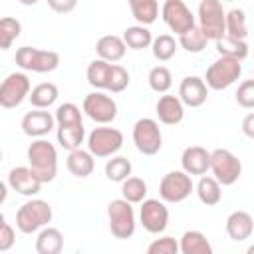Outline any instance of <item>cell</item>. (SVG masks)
<instances>
[{
	"label": "cell",
	"mask_w": 254,
	"mask_h": 254,
	"mask_svg": "<svg viewBox=\"0 0 254 254\" xmlns=\"http://www.w3.org/2000/svg\"><path fill=\"white\" fill-rule=\"evenodd\" d=\"M28 167L36 173V177L44 183H52L58 175V149L54 143H50L44 137H38L36 141L30 143L28 151Z\"/></svg>",
	"instance_id": "1"
},
{
	"label": "cell",
	"mask_w": 254,
	"mask_h": 254,
	"mask_svg": "<svg viewBox=\"0 0 254 254\" xmlns=\"http://www.w3.org/2000/svg\"><path fill=\"white\" fill-rule=\"evenodd\" d=\"M52 206L44 198H32L26 200L18 210H16V228L22 234H34L40 228L48 226L52 222Z\"/></svg>",
	"instance_id": "2"
},
{
	"label": "cell",
	"mask_w": 254,
	"mask_h": 254,
	"mask_svg": "<svg viewBox=\"0 0 254 254\" xmlns=\"http://www.w3.org/2000/svg\"><path fill=\"white\" fill-rule=\"evenodd\" d=\"M242 75V62L234 60V58H226L220 56L218 60H214L204 73V83L208 89L214 91H224L228 89L232 83H236Z\"/></svg>",
	"instance_id": "3"
},
{
	"label": "cell",
	"mask_w": 254,
	"mask_h": 254,
	"mask_svg": "<svg viewBox=\"0 0 254 254\" xmlns=\"http://www.w3.org/2000/svg\"><path fill=\"white\" fill-rule=\"evenodd\" d=\"M16 64L24 71L50 73L60 65V54L54 50H40L32 46H22L16 50Z\"/></svg>",
	"instance_id": "4"
},
{
	"label": "cell",
	"mask_w": 254,
	"mask_h": 254,
	"mask_svg": "<svg viewBox=\"0 0 254 254\" xmlns=\"http://www.w3.org/2000/svg\"><path fill=\"white\" fill-rule=\"evenodd\" d=\"M107 220H109V230L115 238L127 240L135 234L137 228V218L133 204L127 202L125 198H115L107 204Z\"/></svg>",
	"instance_id": "5"
},
{
	"label": "cell",
	"mask_w": 254,
	"mask_h": 254,
	"mask_svg": "<svg viewBox=\"0 0 254 254\" xmlns=\"http://www.w3.org/2000/svg\"><path fill=\"white\" fill-rule=\"evenodd\" d=\"M224 14L220 0H200L196 10V26L206 36V40L214 42L224 36Z\"/></svg>",
	"instance_id": "6"
},
{
	"label": "cell",
	"mask_w": 254,
	"mask_h": 254,
	"mask_svg": "<svg viewBox=\"0 0 254 254\" xmlns=\"http://www.w3.org/2000/svg\"><path fill=\"white\" fill-rule=\"evenodd\" d=\"M133 143H135V149L147 157H153L161 151L163 147V133H161V127L155 119L151 117H141L135 121L133 125Z\"/></svg>",
	"instance_id": "7"
},
{
	"label": "cell",
	"mask_w": 254,
	"mask_h": 254,
	"mask_svg": "<svg viewBox=\"0 0 254 254\" xmlns=\"http://www.w3.org/2000/svg\"><path fill=\"white\" fill-rule=\"evenodd\" d=\"M208 171H212V177L222 187H230L240 179L242 163L232 151L220 147V149L210 151V167H208Z\"/></svg>",
	"instance_id": "8"
},
{
	"label": "cell",
	"mask_w": 254,
	"mask_h": 254,
	"mask_svg": "<svg viewBox=\"0 0 254 254\" xmlns=\"http://www.w3.org/2000/svg\"><path fill=\"white\" fill-rule=\"evenodd\" d=\"M190 192H194V183H192V177L185 171H171L159 183V196L163 202H169V204L187 200Z\"/></svg>",
	"instance_id": "9"
},
{
	"label": "cell",
	"mask_w": 254,
	"mask_h": 254,
	"mask_svg": "<svg viewBox=\"0 0 254 254\" xmlns=\"http://www.w3.org/2000/svg\"><path fill=\"white\" fill-rule=\"evenodd\" d=\"M87 151L97 159H107L117 155L123 147V133L115 127H95L87 135Z\"/></svg>",
	"instance_id": "10"
},
{
	"label": "cell",
	"mask_w": 254,
	"mask_h": 254,
	"mask_svg": "<svg viewBox=\"0 0 254 254\" xmlns=\"http://www.w3.org/2000/svg\"><path fill=\"white\" fill-rule=\"evenodd\" d=\"M32 89L30 77L24 71H12L0 81V107L4 109H16L18 105L28 99V93Z\"/></svg>",
	"instance_id": "11"
},
{
	"label": "cell",
	"mask_w": 254,
	"mask_h": 254,
	"mask_svg": "<svg viewBox=\"0 0 254 254\" xmlns=\"http://www.w3.org/2000/svg\"><path fill=\"white\" fill-rule=\"evenodd\" d=\"M81 111L95 123L99 125H107L111 121H115L117 117V103L111 95L103 93L101 89L97 91H91L83 97V105H81Z\"/></svg>",
	"instance_id": "12"
},
{
	"label": "cell",
	"mask_w": 254,
	"mask_h": 254,
	"mask_svg": "<svg viewBox=\"0 0 254 254\" xmlns=\"http://www.w3.org/2000/svg\"><path fill=\"white\" fill-rule=\"evenodd\" d=\"M139 208V222L149 234H163L169 226V208L161 198H143Z\"/></svg>",
	"instance_id": "13"
},
{
	"label": "cell",
	"mask_w": 254,
	"mask_h": 254,
	"mask_svg": "<svg viewBox=\"0 0 254 254\" xmlns=\"http://www.w3.org/2000/svg\"><path fill=\"white\" fill-rule=\"evenodd\" d=\"M161 18L167 24V28L177 36L196 26V16L190 12L185 0H165L161 6Z\"/></svg>",
	"instance_id": "14"
},
{
	"label": "cell",
	"mask_w": 254,
	"mask_h": 254,
	"mask_svg": "<svg viewBox=\"0 0 254 254\" xmlns=\"http://www.w3.org/2000/svg\"><path fill=\"white\" fill-rule=\"evenodd\" d=\"M8 189L16 190L22 196H36L42 189V181L30 167H14L8 173Z\"/></svg>",
	"instance_id": "15"
},
{
	"label": "cell",
	"mask_w": 254,
	"mask_h": 254,
	"mask_svg": "<svg viewBox=\"0 0 254 254\" xmlns=\"http://www.w3.org/2000/svg\"><path fill=\"white\" fill-rule=\"evenodd\" d=\"M20 127H22L24 135H28L32 139H38V137H46L56 127V119H54V115L50 111L34 109V111H28L22 117Z\"/></svg>",
	"instance_id": "16"
},
{
	"label": "cell",
	"mask_w": 254,
	"mask_h": 254,
	"mask_svg": "<svg viewBox=\"0 0 254 254\" xmlns=\"http://www.w3.org/2000/svg\"><path fill=\"white\" fill-rule=\"evenodd\" d=\"M208 97V87L202 77L187 75L179 85V99L185 107H200Z\"/></svg>",
	"instance_id": "17"
},
{
	"label": "cell",
	"mask_w": 254,
	"mask_h": 254,
	"mask_svg": "<svg viewBox=\"0 0 254 254\" xmlns=\"http://www.w3.org/2000/svg\"><path fill=\"white\" fill-rule=\"evenodd\" d=\"M181 167L190 177H200L208 173L210 167V151H206L200 145H190L181 155Z\"/></svg>",
	"instance_id": "18"
},
{
	"label": "cell",
	"mask_w": 254,
	"mask_h": 254,
	"mask_svg": "<svg viewBox=\"0 0 254 254\" xmlns=\"http://www.w3.org/2000/svg\"><path fill=\"white\" fill-rule=\"evenodd\" d=\"M155 113L163 125H179L185 119V105L179 95H161L155 103Z\"/></svg>",
	"instance_id": "19"
},
{
	"label": "cell",
	"mask_w": 254,
	"mask_h": 254,
	"mask_svg": "<svg viewBox=\"0 0 254 254\" xmlns=\"http://www.w3.org/2000/svg\"><path fill=\"white\" fill-rule=\"evenodd\" d=\"M226 234L230 240L234 242H244L252 236V230H254V220H252V214L246 212V210H234L228 214L226 218Z\"/></svg>",
	"instance_id": "20"
},
{
	"label": "cell",
	"mask_w": 254,
	"mask_h": 254,
	"mask_svg": "<svg viewBox=\"0 0 254 254\" xmlns=\"http://www.w3.org/2000/svg\"><path fill=\"white\" fill-rule=\"evenodd\" d=\"M127 52V46L123 42L121 36H115V34H105L101 36L97 42H95V54L99 60H105L109 64H115L119 60H123Z\"/></svg>",
	"instance_id": "21"
},
{
	"label": "cell",
	"mask_w": 254,
	"mask_h": 254,
	"mask_svg": "<svg viewBox=\"0 0 254 254\" xmlns=\"http://www.w3.org/2000/svg\"><path fill=\"white\" fill-rule=\"evenodd\" d=\"M65 167H67V171H69L73 177H77V179H87V177L93 173V169H95V157H93L87 149L77 147V149H71V151L67 153Z\"/></svg>",
	"instance_id": "22"
},
{
	"label": "cell",
	"mask_w": 254,
	"mask_h": 254,
	"mask_svg": "<svg viewBox=\"0 0 254 254\" xmlns=\"http://www.w3.org/2000/svg\"><path fill=\"white\" fill-rule=\"evenodd\" d=\"M64 250V234L60 228L44 226L36 236V252L38 254H60Z\"/></svg>",
	"instance_id": "23"
},
{
	"label": "cell",
	"mask_w": 254,
	"mask_h": 254,
	"mask_svg": "<svg viewBox=\"0 0 254 254\" xmlns=\"http://www.w3.org/2000/svg\"><path fill=\"white\" fill-rule=\"evenodd\" d=\"M58 97H60V89L52 81H42L34 85L28 93V101L32 103L34 109H48L58 101Z\"/></svg>",
	"instance_id": "24"
},
{
	"label": "cell",
	"mask_w": 254,
	"mask_h": 254,
	"mask_svg": "<svg viewBox=\"0 0 254 254\" xmlns=\"http://www.w3.org/2000/svg\"><path fill=\"white\" fill-rule=\"evenodd\" d=\"M194 192L198 200L206 206H214L222 200V185L214 177H208L206 173L198 177V183L194 185Z\"/></svg>",
	"instance_id": "25"
},
{
	"label": "cell",
	"mask_w": 254,
	"mask_h": 254,
	"mask_svg": "<svg viewBox=\"0 0 254 254\" xmlns=\"http://www.w3.org/2000/svg\"><path fill=\"white\" fill-rule=\"evenodd\" d=\"M179 252H183V254H212V246L200 230H185L179 240Z\"/></svg>",
	"instance_id": "26"
},
{
	"label": "cell",
	"mask_w": 254,
	"mask_h": 254,
	"mask_svg": "<svg viewBox=\"0 0 254 254\" xmlns=\"http://www.w3.org/2000/svg\"><path fill=\"white\" fill-rule=\"evenodd\" d=\"M56 137L62 149L71 151L81 147V143L85 141V127L83 123H75V125H58L56 127Z\"/></svg>",
	"instance_id": "27"
},
{
	"label": "cell",
	"mask_w": 254,
	"mask_h": 254,
	"mask_svg": "<svg viewBox=\"0 0 254 254\" xmlns=\"http://www.w3.org/2000/svg\"><path fill=\"white\" fill-rule=\"evenodd\" d=\"M214 46H216L218 56L234 58V60H240V62H244L248 58V42L246 40H238V38H232V36L224 34L218 40H214Z\"/></svg>",
	"instance_id": "28"
},
{
	"label": "cell",
	"mask_w": 254,
	"mask_h": 254,
	"mask_svg": "<svg viewBox=\"0 0 254 254\" xmlns=\"http://www.w3.org/2000/svg\"><path fill=\"white\" fill-rule=\"evenodd\" d=\"M131 16L137 20V24L151 26L159 18V0H127Z\"/></svg>",
	"instance_id": "29"
},
{
	"label": "cell",
	"mask_w": 254,
	"mask_h": 254,
	"mask_svg": "<svg viewBox=\"0 0 254 254\" xmlns=\"http://www.w3.org/2000/svg\"><path fill=\"white\" fill-rule=\"evenodd\" d=\"M224 34L246 40L248 38V24H246V12L242 8H232L224 14Z\"/></svg>",
	"instance_id": "30"
},
{
	"label": "cell",
	"mask_w": 254,
	"mask_h": 254,
	"mask_svg": "<svg viewBox=\"0 0 254 254\" xmlns=\"http://www.w3.org/2000/svg\"><path fill=\"white\" fill-rule=\"evenodd\" d=\"M121 38H123L125 46L131 48V50H135V52L149 48L151 42H153V34H151V30H149L147 26H143V24H135V26L125 28V32H123Z\"/></svg>",
	"instance_id": "31"
},
{
	"label": "cell",
	"mask_w": 254,
	"mask_h": 254,
	"mask_svg": "<svg viewBox=\"0 0 254 254\" xmlns=\"http://www.w3.org/2000/svg\"><path fill=\"white\" fill-rule=\"evenodd\" d=\"M111 65L109 62L105 60H93L89 62L87 69H85V77H87V83L93 87V89H107V81H109V73H111Z\"/></svg>",
	"instance_id": "32"
},
{
	"label": "cell",
	"mask_w": 254,
	"mask_h": 254,
	"mask_svg": "<svg viewBox=\"0 0 254 254\" xmlns=\"http://www.w3.org/2000/svg\"><path fill=\"white\" fill-rule=\"evenodd\" d=\"M149 48H151L153 58L157 62H169L175 58V54L179 50V42L171 34H159L157 38H153Z\"/></svg>",
	"instance_id": "33"
},
{
	"label": "cell",
	"mask_w": 254,
	"mask_h": 254,
	"mask_svg": "<svg viewBox=\"0 0 254 254\" xmlns=\"http://www.w3.org/2000/svg\"><path fill=\"white\" fill-rule=\"evenodd\" d=\"M133 171V165L127 157L123 155H111L107 157V163H105V177L107 181L111 183H121L125 181Z\"/></svg>",
	"instance_id": "34"
},
{
	"label": "cell",
	"mask_w": 254,
	"mask_h": 254,
	"mask_svg": "<svg viewBox=\"0 0 254 254\" xmlns=\"http://www.w3.org/2000/svg\"><path fill=\"white\" fill-rule=\"evenodd\" d=\"M121 198H125L131 204H139L143 198H147V183L141 177H127L121 181Z\"/></svg>",
	"instance_id": "35"
},
{
	"label": "cell",
	"mask_w": 254,
	"mask_h": 254,
	"mask_svg": "<svg viewBox=\"0 0 254 254\" xmlns=\"http://www.w3.org/2000/svg\"><path fill=\"white\" fill-rule=\"evenodd\" d=\"M22 34V24L14 16H4L0 18V52H6L12 48V44L20 38Z\"/></svg>",
	"instance_id": "36"
},
{
	"label": "cell",
	"mask_w": 254,
	"mask_h": 254,
	"mask_svg": "<svg viewBox=\"0 0 254 254\" xmlns=\"http://www.w3.org/2000/svg\"><path fill=\"white\" fill-rule=\"evenodd\" d=\"M206 44H208V40H206V36L200 32L198 26H192L190 30H187L185 34L179 36V46H181L185 52H189V54H200V52L206 48Z\"/></svg>",
	"instance_id": "37"
},
{
	"label": "cell",
	"mask_w": 254,
	"mask_h": 254,
	"mask_svg": "<svg viewBox=\"0 0 254 254\" xmlns=\"http://www.w3.org/2000/svg\"><path fill=\"white\" fill-rule=\"evenodd\" d=\"M147 81L155 93H167L173 85V73L167 65H155V67H151Z\"/></svg>",
	"instance_id": "38"
},
{
	"label": "cell",
	"mask_w": 254,
	"mask_h": 254,
	"mask_svg": "<svg viewBox=\"0 0 254 254\" xmlns=\"http://www.w3.org/2000/svg\"><path fill=\"white\" fill-rule=\"evenodd\" d=\"M54 119H56V127H58V125H75V123H83V117H81L79 107H77L75 103H71V101L60 103V105L56 107Z\"/></svg>",
	"instance_id": "39"
},
{
	"label": "cell",
	"mask_w": 254,
	"mask_h": 254,
	"mask_svg": "<svg viewBox=\"0 0 254 254\" xmlns=\"http://www.w3.org/2000/svg\"><path fill=\"white\" fill-rule=\"evenodd\" d=\"M129 81H131L129 71H127L123 65L113 64V65H111V73H109V81H107V91H111V93H121V91H125V89L129 87Z\"/></svg>",
	"instance_id": "40"
},
{
	"label": "cell",
	"mask_w": 254,
	"mask_h": 254,
	"mask_svg": "<svg viewBox=\"0 0 254 254\" xmlns=\"http://www.w3.org/2000/svg\"><path fill=\"white\" fill-rule=\"evenodd\" d=\"M177 252H179V240H175L173 236L155 238L147 246V254H177Z\"/></svg>",
	"instance_id": "41"
},
{
	"label": "cell",
	"mask_w": 254,
	"mask_h": 254,
	"mask_svg": "<svg viewBox=\"0 0 254 254\" xmlns=\"http://www.w3.org/2000/svg\"><path fill=\"white\" fill-rule=\"evenodd\" d=\"M236 103L244 109L254 107V79H244L236 89Z\"/></svg>",
	"instance_id": "42"
},
{
	"label": "cell",
	"mask_w": 254,
	"mask_h": 254,
	"mask_svg": "<svg viewBox=\"0 0 254 254\" xmlns=\"http://www.w3.org/2000/svg\"><path fill=\"white\" fill-rule=\"evenodd\" d=\"M14 242H16V232H14V228L4 220V222L0 224V252L10 250V248L14 246Z\"/></svg>",
	"instance_id": "43"
},
{
	"label": "cell",
	"mask_w": 254,
	"mask_h": 254,
	"mask_svg": "<svg viewBox=\"0 0 254 254\" xmlns=\"http://www.w3.org/2000/svg\"><path fill=\"white\" fill-rule=\"evenodd\" d=\"M46 2H48V6H50L54 12H58V14H69V12H73L75 6H77V0H46Z\"/></svg>",
	"instance_id": "44"
},
{
	"label": "cell",
	"mask_w": 254,
	"mask_h": 254,
	"mask_svg": "<svg viewBox=\"0 0 254 254\" xmlns=\"http://www.w3.org/2000/svg\"><path fill=\"white\" fill-rule=\"evenodd\" d=\"M242 133L246 135V137H254V113H248L246 117H244V121H242Z\"/></svg>",
	"instance_id": "45"
},
{
	"label": "cell",
	"mask_w": 254,
	"mask_h": 254,
	"mask_svg": "<svg viewBox=\"0 0 254 254\" xmlns=\"http://www.w3.org/2000/svg\"><path fill=\"white\" fill-rule=\"evenodd\" d=\"M8 198V185L4 181H0V204H4Z\"/></svg>",
	"instance_id": "46"
},
{
	"label": "cell",
	"mask_w": 254,
	"mask_h": 254,
	"mask_svg": "<svg viewBox=\"0 0 254 254\" xmlns=\"http://www.w3.org/2000/svg\"><path fill=\"white\" fill-rule=\"evenodd\" d=\"M18 2H20L22 6H36L40 0H18Z\"/></svg>",
	"instance_id": "47"
},
{
	"label": "cell",
	"mask_w": 254,
	"mask_h": 254,
	"mask_svg": "<svg viewBox=\"0 0 254 254\" xmlns=\"http://www.w3.org/2000/svg\"><path fill=\"white\" fill-rule=\"evenodd\" d=\"M4 220H6V218H4V214H2V212H0V224H2V222H4Z\"/></svg>",
	"instance_id": "48"
},
{
	"label": "cell",
	"mask_w": 254,
	"mask_h": 254,
	"mask_svg": "<svg viewBox=\"0 0 254 254\" xmlns=\"http://www.w3.org/2000/svg\"><path fill=\"white\" fill-rule=\"evenodd\" d=\"M220 2H234V0H220Z\"/></svg>",
	"instance_id": "49"
},
{
	"label": "cell",
	"mask_w": 254,
	"mask_h": 254,
	"mask_svg": "<svg viewBox=\"0 0 254 254\" xmlns=\"http://www.w3.org/2000/svg\"><path fill=\"white\" fill-rule=\"evenodd\" d=\"M0 163H2V149H0Z\"/></svg>",
	"instance_id": "50"
}]
</instances>
